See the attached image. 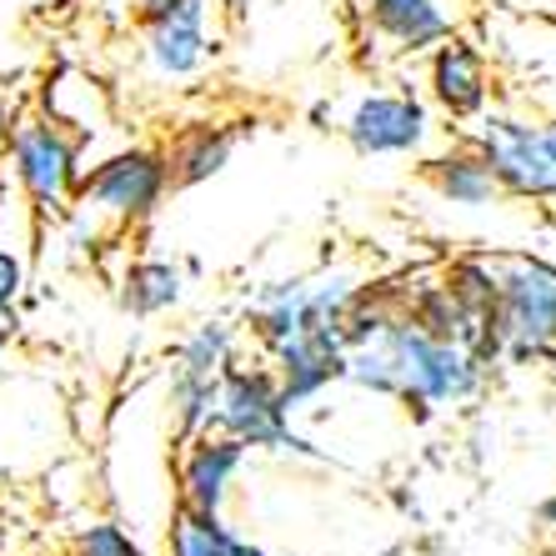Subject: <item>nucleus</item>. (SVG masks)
<instances>
[{
    "label": "nucleus",
    "instance_id": "18",
    "mask_svg": "<svg viewBox=\"0 0 556 556\" xmlns=\"http://www.w3.org/2000/svg\"><path fill=\"white\" fill-rule=\"evenodd\" d=\"M236 542H241V531L226 527V517L191 511V506H176L166 531L170 556H236Z\"/></svg>",
    "mask_w": 556,
    "mask_h": 556
},
{
    "label": "nucleus",
    "instance_id": "24",
    "mask_svg": "<svg viewBox=\"0 0 556 556\" xmlns=\"http://www.w3.org/2000/svg\"><path fill=\"white\" fill-rule=\"evenodd\" d=\"M536 527H542V531H546V536H552V542H556V492H552V496H546V502H542V506H536Z\"/></svg>",
    "mask_w": 556,
    "mask_h": 556
},
{
    "label": "nucleus",
    "instance_id": "9",
    "mask_svg": "<svg viewBox=\"0 0 556 556\" xmlns=\"http://www.w3.org/2000/svg\"><path fill=\"white\" fill-rule=\"evenodd\" d=\"M427 91L446 121L471 126V121L492 105V65L471 36H446L427 51Z\"/></svg>",
    "mask_w": 556,
    "mask_h": 556
},
{
    "label": "nucleus",
    "instance_id": "2",
    "mask_svg": "<svg viewBox=\"0 0 556 556\" xmlns=\"http://www.w3.org/2000/svg\"><path fill=\"white\" fill-rule=\"evenodd\" d=\"M170 195V170L161 146H121L91 170H80L76 201L65 211V231L76 247H91L101 231L146 226Z\"/></svg>",
    "mask_w": 556,
    "mask_h": 556
},
{
    "label": "nucleus",
    "instance_id": "23",
    "mask_svg": "<svg viewBox=\"0 0 556 556\" xmlns=\"http://www.w3.org/2000/svg\"><path fill=\"white\" fill-rule=\"evenodd\" d=\"M170 5H181V0H130V15H136V21H151V15L170 11Z\"/></svg>",
    "mask_w": 556,
    "mask_h": 556
},
{
    "label": "nucleus",
    "instance_id": "1",
    "mask_svg": "<svg viewBox=\"0 0 556 556\" xmlns=\"http://www.w3.org/2000/svg\"><path fill=\"white\" fill-rule=\"evenodd\" d=\"M486 366L462 351L456 341H441L431 331H421L416 321H406L402 306L387 316V326L362 346H346V381L351 387L402 402L406 412H416L421 421L452 406L477 402L486 387Z\"/></svg>",
    "mask_w": 556,
    "mask_h": 556
},
{
    "label": "nucleus",
    "instance_id": "14",
    "mask_svg": "<svg viewBox=\"0 0 556 556\" xmlns=\"http://www.w3.org/2000/svg\"><path fill=\"white\" fill-rule=\"evenodd\" d=\"M247 326H251V337L261 341V351H271V346H281V341H291V337L316 331L311 276H291V281L261 286L256 301L247 306Z\"/></svg>",
    "mask_w": 556,
    "mask_h": 556
},
{
    "label": "nucleus",
    "instance_id": "27",
    "mask_svg": "<svg viewBox=\"0 0 556 556\" xmlns=\"http://www.w3.org/2000/svg\"><path fill=\"white\" fill-rule=\"evenodd\" d=\"M11 341H15V331H5V326H0V362H5V351H11Z\"/></svg>",
    "mask_w": 556,
    "mask_h": 556
},
{
    "label": "nucleus",
    "instance_id": "16",
    "mask_svg": "<svg viewBox=\"0 0 556 556\" xmlns=\"http://www.w3.org/2000/svg\"><path fill=\"white\" fill-rule=\"evenodd\" d=\"M236 141H241V136H236L231 126H211V121H201V126H186L181 136H176V146L166 151L170 191H191V186L216 181L220 170L231 166Z\"/></svg>",
    "mask_w": 556,
    "mask_h": 556
},
{
    "label": "nucleus",
    "instance_id": "21",
    "mask_svg": "<svg viewBox=\"0 0 556 556\" xmlns=\"http://www.w3.org/2000/svg\"><path fill=\"white\" fill-rule=\"evenodd\" d=\"M30 296V251L0 241V326L21 331V311Z\"/></svg>",
    "mask_w": 556,
    "mask_h": 556
},
{
    "label": "nucleus",
    "instance_id": "26",
    "mask_svg": "<svg viewBox=\"0 0 556 556\" xmlns=\"http://www.w3.org/2000/svg\"><path fill=\"white\" fill-rule=\"evenodd\" d=\"M236 556H276V552H266V546H256V542L241 536V542H236Z\"/></svg>",
    "mask_w": 556,
    "mask_h": 556
},
{
    "label": "nucleus",
    "instance_id": "29",
    "mask_svg": "<svg viewBox=\"0 0 556 556\" xmlns=\"http://www.w3.org/2000/svg\"><path fill=\"white\" fill-rule=\"evenodd\" d=\"M546 5H552V11H556V0H546Z\"/></svg>",
    "mask_w": 556,
    "mask_h": 556
},
{
    "label": "nucleus",
    "instance_id": "10",
    "mask_svg": "<svg viewBox=\"0 0 556 556\" xmlns=\"http://www.w3.org/2000/svg\"><path fill=\"white\" fill-rule=\"evenodd\" d=\"M266 362L276 371V387H281V402L291 416H301L306 406H316L331 387L346 381V341L337 331H306V337H291L281 346L266 351Z\"/></svg>",
    "mask_w": 556,
    "mask_h": 556
},
{
    "label": "nucleus",
    "instance_id": "22",
    "mask_svg": "<svg viewBox=\"0 0 556 556\" xmlns=\"http://www.w3.org/2000/svg\"><path fill=\"white\" fill-rule=\"evenodd\" d=\"M71 556H146L141 542H136V531L116 517H101L91 527L76 531V542H71Z\"/></svg>",
    "mask_w": 556,
    "mask_h": 556
},
{
    "label": "nucleus",
    "instance_id": "30",
    "mask_svg": "<svg viewBox=\"0 0 556 556\" xmlns=\"http://www.w3.org/2000/svg\"><path fill=\"white\" fill-rule=\"evenodd\" d=\"M552 366H556V356H552Z\"/></svg>",
    "mask_w": 556,
    "mask_h": 556
},
{
    "label": "nucleus",
    "instance_id": "12",
    "mask_svg": "<svg viewBox=\"0 0 556 556\" xmlns=\"http://www.w3.org/2000/svg\"><path fill=\"white\" fill-rule=\"evenodd\" d=\"M366 46L387 55H427L456 30L452 0H362Z\"/></svg>",
    "mask_w": 556,
    "mask_h": 556
},
{
    "label": "nucleus",
    "instance_id": "3",
    "mask_svg": "<svg viewBox=\"0 0 556 556\" xmlns=\"http://www.w3.org/2000/svg\"><path fill=\"white\" fill-rule=\"evenodd\" d=\"M0 170L11 176V186L26 195L30 216L40 226H51L71 211L80 186V170H86V136H76L71 126H61L55 116H26L11 121V136H5V155H0Z\"/></svg>",
    "mask_w": 556,
    "mask_h": 556
},
{
    "label": "nucleus",
    "instance_id": "4",
    "mask_svg": "<svg viewBox=\"0 0 556 556\" xmlns=\"http://www.w3.org/2000/svg\"><path fill=\"white\" fill-rule=\"evenodd\" d=\"M206 431H220V437L241 441L247 452L321 456L296 431V416L286 412L271 362H231L216 376V406H211Z\"/></svg>",
    "mask_w": 556,
    "mask_h": 556
},
{
    "label": "nucleus",
    "instance_id": "19",
    "mask_svg": "<svg viewBox=\"0 0 556 556\" xmlns=\"http://www.w3.org/2000/svg\"><path fill=\"white\" fill-rule=\"evenodd\" d=\"M211 406H216V376H191L170 366V387H166V416H170V437L186 441L195 431L211 427Z\"/></svg>",
    "mask_w": 556,
    "mask_h": 556
},
{
    "label": "nucleus",
    "instance_id": "15",
    "mask_svg": "<svg viewBox=\"0 0 556 556\" xmlns=\"http://www.w3.org/2000/svg\"><path fill=\"white\" fill-rule=\"evenodd\" d=\"M421 176H427V186L446 206L481 211V206H492V201H502V186H496L492 166L481 161V151L471 141H456L452 151L427 155V161H421Z\"/></svg>",
    "mask_w": 556,
    "mask_h": 556
},
{
    "label": "nucleus",
    "instance_id": "8",
    "mask_svg": "<svg viewBox=\"0 0 556 556\" xmlns=\"http://www.w3.org/2000/svg\"><path fill=\"white\" fill-rule=\"evenodd\" d=\"M141 61L151 71V80H166V86L201 76L216 61L211 0H181V5L141 21Z\"/></svg>",
    "mask_w": 556,
    "mask_h": 556
},
{
    "label": "nucleus",
    "instance_id": "13",
    "mask_svg": "<svg viewBox=\"0 0 556 556\" xmlns=\"http://www.w3.org/2000/svg\"><path fill=\"white\" fill-rule=\"evenodd\" d=\"M186 291H191V276H186L181 261H170V256H136L116 281L121 311L136 316V321L170 316L186 301Z\"/></svg>",
    "mask_w": 556,
    "mask_h": 556
},
{
    "label": "nucleus",
    "instance_id": "28",
    "mask_svg": "<svg viewBox=\"0 0 556 556\" xmlns=\"http://www.w3.org/2000/svg\"><path fill=\"white\" fill-rule=\"evenodd\" d=\"M542 130H546V141H552V151H556V116H546Z\"/></svg>",
    "mask_w": 556,
    "mask_h": 556
},
{
    "label": "nucleus",
    "instance_id": "17",
    "mask_svg": "<svg viewBox=\"0 0 556 556\" xmlns=\"http://www.w3.org/2000/svg\"><path fill=\"white\" fill-rule=\"evenodd\" d=\"M236 346H241V331L236 321L226 316H211V321L191 326L176 346V371H191V376H220L226 366L236 362Z\"/></svg>",
    "mask_w": 556,
    "mask_h": 556
},
{
    "label": "nucleus",
    "instance_id": "20",
    "mask_svg": "<svg viewBox=\"0 0 556 556\" xmlns=\"http://www.w3.org/2000/svg\"><path fill=\"white\" fill-rule=\"evenodd\" d=\"M441 281H446V291L456 296V306L466 311V316H492L496 311V261L486 256H456L441 266Z\"/></svg>",
    "mask_w": 556,
    "mask_h": 556
},
{
    "label": "nucleus",
    "instance_id": "11",
    "mask_svg": "<svg viewBox=\"0 0 556 556\" xmlns=\"http://www.w3.org/2000/svg\"><path fill=\"white\" fill-rule=\"evenodd\" d=\"M247 446L220 431H195L181 441V462H176V496L191 511H216L226 517V502H231L236 481L247 471Z\"/></svg>",
    "mask_w": 556,
    "mask_h": 556
},
{
    "label": "nucleus",
    "instance_id": "5",
    "mask_svg": "<svg viewBox=\"0 0 556 556\" xmlns=\"http://www.w3.org/2000/svg\"><path fill=\"white\" fill-rule=\"evenodd\" d=\"M496 331L506 366L556 356V261L506 256L496 261Z\"/></svg>",
    "mask_w": 556,
    "mask_h": 556
},
{
    "label": "nucleus",
    "instance_id": "25",
    "mask_svg": "<svg viewBox=\"0 0 556 556\" xmlns=\"http://www.w3.org/2000/svg\"><path fill=\"white\" fill-rule=\"evenodd\" d=\"M11 121H15V111H11V101L0 96V155H5V136H11Z\"/></svg>",
    "mask_w": 556,
    "mask_h": 556
},
{
    "label": "nucleus",
    "instance_id": "6",
    "mask_svg": "<svg viewBox=\"0 0 556 556\" xmlns=\"http://www.w3.org/2000/svg\"><path fill=\"white\" fill-rule=\"evenodd\" d=\"M466 141L492 166L502 195L517 201H556V151L546 141L542 121H527L517 111H481L466 130Z\"/></svg>",
    "mask_w": 556,
    "mask_h": 556
},
{
    "label": "nucleus",
    "instance_id": "7",
    "mask_svg": "<svg viewBox=\"0 0 556 556\" xmlns=\"http://www.w3.org/2000/svg\"><path fill=\"white\" fill-rule=\"evenodd\" d=\"M341 136L366 161H387V155H427L437 121L427 101L416 91H366L351 101L341 116Z\"/></svg>",
    "mask_w": 556,
    "mask_h": 556
}]
</instances>
